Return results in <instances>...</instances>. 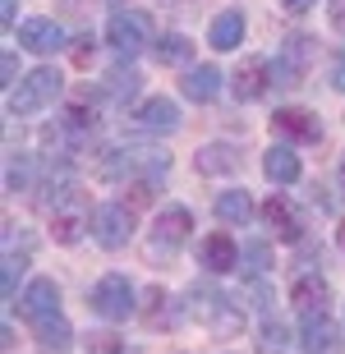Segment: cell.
<instances>
[{"label":"cell","mask_w":345,"mask_h":354,"mask_svg":"<svg viewBox=\"0 0 345 354\" xmlns=\"http://www.w3.org/2000/svg\"><path fill=\"white\" fill-rule=\"evenodd\" d=\"M189 317L194 322H203V327L212 331L216 341H230V336H239L244 331V308H239V299H230L226 290H216V286H194L189 290V299H185Z\"/></svg>","instance_id":"cell-1"},{"label":"cell","mask_w":345,"mask_h":354,"mask_svg":"<svg viewBox=\"0 0 345 354\" xmlns=\"http://www.w3.org/2000/svg\"><path fill=\"white\" fill-rule=\"evenodd\" d=\"M189 230H194V216H189V207L171 203L166 212H157L152 235H147V244H143V263H147V267H171L175 258H180V249H185Z\"/></svg>","instance_id":"cell-2"},{"label":"cell","mask_w":345,"mask_h":354,"mask_svg":"<svg viewBox=\"0 0 345 354\" xmlns=\"http://www.w3.org/2000/svg\"><path fill=\"white\" fill-rule=\"evenodd\" d=\"M65 92V74L51 65L32 69V74H24V79L10 88V115H37V111H46V106H55V97Z\"/></svg>","instance_id":"cell-3"},{"label":"cell","mask_w":345,"mask_h":354,"mask_svg":"<svg viewBox=\"0 0 345 354\" xmlns=\"http://www.w3.org/2000/svg\"><path fill=\"white\" fill-rule=\"evenodd\" d=\"M93 313L97 317H106V322H124V317L138 313V299H133V286H129V276H120V272H106L102 281L93 286Z\"/></svg>","instance_id":"cell-4"},{"label":"cell","mask_w":345,"mask_h":354,"mask_svg":"<svg viewBox=\"0 0 345 354\" xmlns=\"http://www.w3.org/2000/svg\"><path fill=\"white\" fill-rule=\"evenodd\" d=\"M106 41L115 46V55H138L147 41H152V19H147L143 10H111Z\"/></svg>","instance_id":"cell-5"},{"label":"cell","mask_w":345,"mask_h":354,"mask_svg":"<svg viewBox=\"0 0 345 354\" xmlns=\"http://www.w3.org/2000/svg\"><path fill=\"white\" fill-rule=\"evenodd\" d=\"M133 235V207L129 203H102V207L93 212V239L102 244V249H124Z\"/></svg>","instance_id":"cell-6"},{"label":"cell","mask_w":345,"mask_h":354,"mask_svg":"<svg viewBox=\"0 0 345 354\" xmlns=\"http://www.w3.org/2000/svg\"><path fill=\"white\" fill-rule=\"evenodd\" d=\"M19 313H24L32 327L46 322V317H55V313H60V286H55L51 276H37V281L19 295Z\"/></svg>","instance_id":"cell-7"},{"label":"cell","mask_w":345,"mask_h":354,"mask_svg":"<svg viewBox=\"0 0 345 354\" xmlns=\"http://www.w3.org/2000/svg\"><path fill=\"white\" fill-rule=\"evenodd\" d=\"M263 216H267V225L277 230V239H286V244H299V239H304V212L295 207L286 194H272V198H267Z\"/></svg>","instance_id":"cell-8"},{"label":"cell","mask_w":345,"mask_h":354,"mask_svg":"<svg viewBox=\"0 0 345 354\" xmlns=\"http://www.w3.org/2000/svg\"><path fill=\"white\" fill-rule=\"evenodd\" d=\"M65 28L55 24V19H28V24H19V46L32 55H55L60 46H65Z\"/></svg>","instance_id":"cell-9"},{"label":"cell","mask_w":345,"mask_h":354,"mask_svg":"<svg viewBox=\"0 0 345 354\" xmlns=\"http://www.w3.org/2000/svg\"><path fill=\"white\" fill-rule=\"evenodd\" d=\"M272 129L286 133V138H295V143H318L322 120L313 115V111H304V106H281L277 115H272Z\"/></svg>","instance_id":"cell-10"},{"label":"cell","mask_w":345,"mask_h":354,"mask_svg":"<svg viewBox=\"0 0 345 354\" xmlns=\"http://www.w3.org/2000/svg\"><path fill=\"white\" fill-rule=\"evenodd\" d=\"M304 65H308V37H286L277 65H272V83L277 88H295V83L304 79Z\"/></svg>","instance_id":"cell-11"},{"label":"cell","mask_w":345,"mask_h":354,"mask_svg":"<svg viewBox=\"0 0 345 354\" xmlns=\"http://www.w3.org/2000/svg\"><path fill=\"white\" fill-rule=\"evenodd\" d=\"M230 88H235V102H258V97L272 88V65H267L263 55H249V60L235 69Z\"/></svg>","instance_id":"cell-12"},{"label":"cell","mask_w":345,"mask_h":354,"mask_svg":"<svg viewBox=\"0 0 345 354\" xmlns=\"http://www.w3.org/2000/svg\"><path fill=\"white\" fill-rule=\"evenodd\" d=\"M198 263L207 267L212 276H226V272H235V267H239V244L226 235V230H216V235H207L198 244Z\"/></svg>","instance_id":"cell-13"},{"label":"cell","mask_w":345,"mask_h":354,"mask_svg":"<svg viewBox=\"0 0 345 354\" xmlns=\"http://www.w3.org/2000/svg\"><path fill=\"white\" fill-rule=\"evenodd\" d=\"M327 276H318V272H299L290 281V304L299 308V313H322L327 308Z\"/></svg>","instance_id":"cell-14"},{"label":"cell","mask_w":345,"mask_h":354,"mask_svg":"<svg viewBox=\"0 0 345 354\" xmlns=\"http://www.w3.org/2000/svg\"><path fill=\"white\" fill-rule=\"evenodd\" d=\"M299 345H304V354H336V322L327 313H304Z\"/></svg>","instance_id":"cell-15"},{"label":"cell","mask_w":345,"mask_h":354,"mask_svg":"<svg viewBox=\"0 0 345 354\" xmlns=\"http://www.w3.org/2000/svg\"><path fill=\"white\" fill-rule=\"evenodd\" d=\"M138 124L152 133H175L185 120H180V106L171 102V97H147L143 106H138Z\"/></svg>","instance_id":"cell-16"},{"label":"cell","mask_w":345,"mask_h":354,"mask_svg":"<svg viewBox=\"0 0 345 354\" xmlns=\"http://www.w3.org/2000/svg\"><path fill=\"white\" fill-rule=\"evenodd\" d=\"M263 175H267L272 184H295L299 175H304V166H299V157H295L286 143H272V147L263 152Z\"/></svg>","instance_id":"cell-17"},{"label":"cell","mask_w":345,"mask_h":354,"mask_svg":"<svg viewBox=\"0 0 345 354\" xmlns=\"http://www.w3.org/2000/svg\"><path fill=\"white\" fill-rule=\"evenodd\" d=\"M37 350L41 354H69L74 350V327H69V317L65 313H55L46 317V322H37Z\"/></svg>","instance_id":"cell-18"},{"label":"cell","mask_w":345,"mask_h":354,"mask_svg":"<svg viewBox=\"0 0 345 354\" xmlns=\"http://www.w3.org/2000/svg\"><path fill=\"white\" fill-rule=\"evenodd\" d=\"M180 92H185L189 102H212L216 92H221V69L216 65H194L180 79Z\"/></svg>","instance_id":"cell-19"},{"label":"cell","mask_w":345,"mask_h":354,"mask_svg":"<svg viewBox=\"0 0 345 354\" xmlns=\"http://www.w3.org/2000/svg\"><path fill=\"white\" fill-rule=\"evenodd\" d=\"M244 14L239 10H226V14H216L212 19V28H207V41H212L216 51H235L239 41H244Z\"/></svg>","instance_id":"cell-20"},{"label":"cell","mask_w":345,"mask_h":354,"mask_svg":"<svg viewBox=\"0 0 345 354\" xmlns=\"http://www.w3.org/2000/svg\"><path fill=\"white\" fill-rule=\"evenodd\" d=\"M194 166H198V175H230L239 166V152L230 143H207V147H198Z\"/></svg>","instance_id":"cell-21"},{"label":"cell","mask_w":345,"mask_h":354,"mask_svg":"<svg viewBox=\"0 0 345 354\" xmlns=\"http://www.w3.org/2000/svg\"><path fill=\"white\" fill-rule=\"evenodd\" d=\"M216 216L226 225H249L253 216V198L244 189H226V194H216Z\"/></svg>","instance_id":"cell-22"},{"label":"cell","mask_w":345,"mask_h":354,"mask_svg":"<svg viewBox=\"0 0 345 354\" xmlns=\"http://www.w3.org/2000/svg\"><path fill=\"white\" fill-rule=\"evenodd\" d=\"M157 60L161 65H189L194 60V41L185 37V32H166V37H157Z\"/></svg>","instance_id":"cell-23"},{"label":"cell","mask_w":345,"mask_h":354,"mask_svg":"<svg viewBox=\"0 0 345 354\" xmlns=\"http://www.w3.org/2000/svg\"><path fill=\"white\" fill-rule=\"evenodd\" d=\"M28 258L24 253H5V276H0V295H5V304H19V276H24Z\"/></svg>","instance_id":"cell-24"},{"label":"cell","mask_w":345,"mask_h":354,"mask_svg":"<svg viewBox=\"0 0 345 354\" xmlns=\"http://www.w3.org/2000/svg\"><path fill=\"white\" fill-rule=\"evenodd\" d=\"M286 345H290V331L281 327L277 317H267V322H263V331H258V350H263V354H281Z\"/></svg>","instance_id":"cell-25"},{"label":"cell","mask_w":345,"mask_h":354,"mask_svg":"<svg viewBox=\"0 0 345 354\" xmlns=\"http://www.w3.org/2000/svg\"><path fill=\"white\" fill-rule=\"evenodd\" d=\"M138 83H143V79H138L133 69H129V74H124V69H115V74H111V83H106V92L115 97V102H129L133 92H138Z\"/></svg>","instance_id":"cell-26"},{"label":"cell","mask_w":345,"mask_h":354,"mask_svg":"<svg viewBox=\"0 0 345 354\" xmlns=\"http://www.w3.org/2000/svg\"><path fill=\"white\" fill-rule=\"evenodd\" d=\"M28 180H32V161H28V157H10L5 189H10V194H19V189H28Z\"/></svg>","instance_id":"cell-27"},{"label":"cell","mask_w":345,"mask_h":354,"mask_svg":"<svg viewBox=\"0 0 345 354\" xmlns=\"http://www.w3.org/2000/svg\"><path fill=\"white\" fill-rule=\"evenodd\" d=\"M239 267H244V272H249L253 281H258V276L267 272V249H263V244H249V249L239 253Z\"/></svg>","instance_id":"cell-28"},{"label":"cell","mask_w":345,"mask_h":354,"mask_svg":"<svg viewBox=\"0 0 345 354\" xmlns=\"http://www.w3.org/2000/svg\"><path fill=\"white\" fill-rule=\"evenodd\" d=\"M88 354H124V341L111 331H97V336H88Z\"/></svg>","instance_id":"cell-29"},{"label":"cell","mask_w":345,"mask_h":354,"mask_svg":"<svg viewBox=\"0 0 345 354\" xmlns=\"http://www.w3.org/2000/svg\"><path fill=\"white\" fill-rule=\"evenodd\" d=\"M332 88H336V92H345V51L336 55V65H332Z\"/></svg>","instance_id":"cell-30"},{"label":"cell","mask_w":345,"mask_h":354,"mask_svg":"<svg viewBox=\"0 0 345 354\" xmlns=\"http://www.w3.org/2000/svg\"><path fill=\"white\" fill-rule=\"evenodd\" d=\"M0 69H5V88H14V83H19V79H14V74H19V65H14V55H10V51H5Z\"/></svg>","instance_id":"cell-31"},{"label":"cell","mask_w":345,"mask_h":354,"mask_svg":"<svg viewBox=\"0 0 345 354\" xmlns=\"http://www.w3.org/2000/svg\"><path fill=\"white\" fill-rule=\"evenodd\" d=\"M14 10H19V0H0V24L14 28Z\"/></svg>","instance_id":"cell-32"},{"label":"cell","mask_w":345,"mask_h":354,"mask_svg":"<svg viewBox=\"0 0 345 354\" xmlns=\"http://www.w3.org/2000/svg\"><path fill=\"white\" fill-rule=\"evenodd\" d=\"M327 19H332V28H345V0H332V10H327Z\"/></svg>","instance_id":"cell-33"},{"label":"cell","mask_w":345,"mask_h":354,"mask_svg":"<svg viewBox=\"0 0 345 354\" xmlns=\"http://www.w3.org/2000/svg\"><path fill=\"white\" fill-rule=\"evenodd\" d=\"M281 5H286V10H290V14H308V10H313V5H318V0H281Z\"/></svg>","instance_id":"cell-34"},{"label":"cell","mask_w":345,"mask_h":354,"mask_svg":"<svg viewBox=\"0 0 345 354\" xmlns=\"http://www.w3.org/2000/svg\"><path fill=\"white\" fill-rule=\"evenodd\" d=\"M336 244H341V249H345V221L336 225Z\"/></svg>","instance_id":"cell-35"},{"label":"cell","mask_w":345,"mask_h":354,"mask_svg":"<svg viewBox=\"0 0 345 354\" xmlns=\"http://www.w3.org/2000/svg\"><path fill=\"white\" fill-rule=\"evenodd\" d=\"M341 184H345V161H341Z\"/></svg>","instance_id":"cell-36"}]
</instances>
